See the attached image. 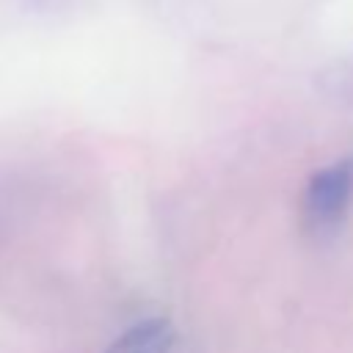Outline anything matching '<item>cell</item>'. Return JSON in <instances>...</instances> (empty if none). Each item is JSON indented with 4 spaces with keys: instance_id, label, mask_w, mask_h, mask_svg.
Here are the masks:
<instances>
[{
    "instance_id": "6da1fadb",
    "label": "cell",
    "mask_w": 353,
    "mask_h": 353,
    "mask_svg": "<svg viewBox=\"0 0 353 353\" xmlns=\"http://www.w3.org/2000/svg\"><path fill=\"white\" fill-rule=\"evenodd\" d=\"M353 201V160H339L314 171L301 196V218L309 234L334 232Z\"/></svg>"
},
{
    "instance_id": "7a4b0ae2",
    "label": "cell",
    "mask_w": 353,
    "mask_h": 353,
    "mask_svg": "<svg viewBox=\"0 0 353 353\" xmlns=\"http://www.w3.org/2000/svg\"><path fill=\"white\" fill-rule=\"evenodd\" d=\"M108 353H176V331L168 320L152 317L127 328Z\"/></svg>"
}]
</instances>
